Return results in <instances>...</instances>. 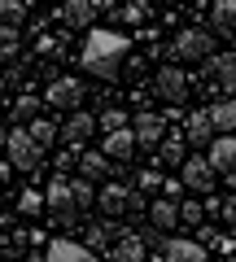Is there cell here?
Wrapping results in <instances>:
<instances>
[{
  "label": "cell",
  "instance_id": "8992f818",
  "mask_svg": "<svg viewBox=\"0 0 236 262\" xmlns=\"http://www.w3.org/2000/svg\"><path fill=\"white\" fill-rule=\"evenodd\" d=\"M153 92H158L162 101H170V105L188 101V75H184L180 66H166V70H158V79H153Z\"/></svg>",
  "mask_w": 236,
  "mask_h": 262
},
{
  "label": "cell",
  "instance_id": "836d02e7",
  "mask_svg": "<svg viewBox=\"0 0 236 262\" xmlns=\"http://www.w3.org/2000/svg\"><path fill=\"white\" fill-rule=\"evenodd\" d=\"M180 192H184V184H180V179H162V196H166V201H175Z\"/></svg>",
  "mask_w": 236,
  "mask_h": 262
},
{
  "label": "cell",
  "instance_id": "83f0119b",
  "mask_svg": "<svg viewBox=\"0 0 236 262\" xmlns=\"http://www.w3.org/2000/svg\"><path fill=\"white\" fill-rule=\"evenodd\" d=\"M110 241H114V232H110L105 223H92V227H88V249H105Z\"/></svg>",
  "mask_w": 236,
  "mask_h": 262
},
{
  "label": "cell",
  "instance_id": "44dd1931",
  "mask_svg": "<svg viewBox=\"0 0 236 262\" xmlns=\"http://www.w3.org/2000/svg\"><path fill=\"white\" fill-rule=\"evenodd\" d=\"M79 170H83L88 184H92V179H105L110 175V158H105V153H79Z\"/></svg>",
  "mask_w": 236,
  "mask_h": 262
},
{
  "label": "cell",
  "instance_id": "9c48e42d",
  "mask_svg": "<svg viewBox=\"0 0 236 262\" xmlns=\"http://www.w3.org/2000/svg\"><path fill=\"white\" fill-rule=\"evenodd\" d=\"M184 144H188V149H210V144H214L210 110H192L188 114V122H184Z\"/></svg>",
  "mask_w": 236,
  "mask_h": 262
},
{
  "label": "cell",
  "instance_id": "8d00e7d4",
  "mask_svg": "<svg viewBox=\"0 0 236 262\" xmlns=\"http://www.w3.org/2000/svg\"><path fill=\"white\" fill-rule=\"evenodd\" d=\"M223 249H227V258H223V262H236V245H232V241H223Z\"/></svg>",
  "mask_w": 236,
  "mask_h": 262
},
{
  "label": "cell",
  "instance_id": "4316f807",
  "mask_svg": "<svg viewBox=\"0 0 236 262\" xmlns=\"http://www.w3.org/2000/svg\"><path fill=\"white\" fill-rule=\"evenodd\" d=\"M18 210H22V214H39V210H44V192H31V188H27V192H22L18 196Z\"/></svg>",
  "mask_w": 236,
  "mask_h": 262
},
{
  "label": "cell",
  "instance_id": "484cf974",
  "mask_svg": "<svg viewBox=\"0 0 236 262\" xmlns=\"http://www.w3.org/2000/svg\"><path fill=\"white\" fill-rule=\"evenodd\" d=\"M70 188H75V201H79V214H83L88 206L96 201V188L88 184V179H70Z\"/></svg>",
  "mask_w": 236,
  "mask_h": 262
},
{
  "label": "cell",
  "instance_id": "e0dca14e",
  "mask_svg": "<svg viewBox=\"0 0 236 262\" xmlns=\"http://www.w3.org/2000/svg\"><path fill=\"white\" fill-rule=\"evenodd\" d=\"M92 131H96V114H70L66 127H61V140L66 144H83V140H92Z\"/></svg>",
  "mask_w": 236,
  "mask_h": 262
},
{
  "label": "cell",
  "instance_id": "ac0fdd59",
  "mask_svg": "<svg viewBox=\"0 0 236 262\" xmlns=\"http://www.w3.org/2000/svg\"><path fill=\"white\" fill-rule=\"evenodd\" d=\"M210 18H214V31H219V35L236 39V0H214Z\"/></svg>",
  "mask_w": 236,
  "mask_h": 262
},
{
  "label": "cell",
  "instance_id": "1f68e13d",
  "mask_svg": "<svg viewBox=\"0 0 236 262\" xmlns=\"http://www.w3.org/2000/svg\"><path fill=\"white\" fill-rule=\"evenodd\" d=\"M201 201H180V223H201Z\"/></svg>",
  "mask_w": 236,
  "mask_h": 262
},
{
  "label": "cell",
  "instance_id": "f1b7e54d",
  "mask_svg": "<svg viewBox=\"0 0 236 262\" xmlns=\"http://www.w3.org/2000/svg\"><path fill=\"white\" fill-rule=\"evenodd\" d=\"M18 53V31L13 27H0V61H9Z\"/></svg>",
  "mask_w": 236,
  "mask_h": 262
},
{
  "label": "cell",
  "instance_id": "ffe728a7",
  "mask_svg": "<svg viewBox=\"0 0 236 262\" xmlns=\"http://www.w3.org/2000/svg\"><path fill=\"white\" fill-rule=\"evenodd\" d=\"M210 122H214V131H223V136H236V96L210 105Z\"/></svg>",
  "mask_w": 236,
  "mask_h": 262
},
{
  "label": "cell",
  "instance_id": "e575fe53",
  "mask_svg": "<svg viewBox=\"0 0 236 262\" xmlns=\"http://www.w3.org/2000/svg\"><path fill=\"white\" fill-rule=\"evenodd\" d=\"M219 210H223V219H227V223H236V192L227 196V201H223V206H219Z\"/></svg>",
  "mask_w": 236,
  "mask_h": 262
},
{
  "label": "cell",
  "instance_id": "ba28073f",
  "mask_svg": "<svg viewBox=\"0 0 236 262\" xmlns=\"http://www.w3.org/2000/svg\"><path fill=\"white\" fill-rule=\"evenodd\" d=\"M136 149H158L162 136H166V114H136Z\"/></svg>",
  "mask_w": 236,
  "mask_h": 262
},
{
  "label": "cell",
  "instance_id": "7a4b0ae2",
  "mask_svg": "<svg viewBox=\"0 0 236 262\" xmlns=\"http://www.w3.org/2000/svg\"><path fill=\"white\" fill-rule=\"evenodd\" d=\"M201 83L210 92H219L223 101H232V92H236V53H210L201 61Z\"/></svg>",
  "mask_w": 236,
  "mask_h": 262
},
{
  "label": "cell",
  "instance_id": "277c9868",
  "mask_svg": "<svg viewBox=\"0 0 236 262\" xmlns=\"http://www.w3.org/2000/svg\"><path fill=\"white\" fill-rule=\"evenodd\" d=\"M5 158H9V166H18V170H35L39 162H44V149L31 140L27 127H13L9 136H5Z\"/></svg>",
  "mask_w": 236,
  "mask_h": 262
},
{
  "label": "cell",
  "instance_id": "5bb4252c",
  "mask_svg": "<svg viewBox=\"0 0 236 262\" xmlns=\"http://www.w3.org/2000/svg\"><path fill=\"white\" fill-rule=\"evenodd\" d=\"M158 262H206V249H201V241H162Z\"/></svg>",
  "mask_w": 236,
  "mask_h": 262
},
{
  "label": "cell",
  "instance_id": "d6986e66",
  "mask_svg": "<svg viewBox=\"0 0 236 262\" xmlns=\"http://www.w3.org/2000/svg\"><path fill=\"white\" fill-rule=\"evenodd\" d=\"M114 262H144V241L140 236H118V241L110 245Z\"/></svg>",
  "mask_w": 236,
  "mask_h": 262
},
{
  "label": "cell",
  "instance_id": "5b68a950",
  "mask_svg": "<svg viewBox=\"0 0 236 262\" xmlns=\"http://www.w3.org/2000/svg\"><path fill=\"white\" fill-rule=\"evenodd\" d=\"M44 210H53L57 223H75V219H79V201H75V188H70L66 175H57L53 184H48V192H44Z\"/></svg>",
  "mask_w": 236,
  "mask_h": 262
},
{
  "label": "cell",
  "instance_id": "3957f363",
  "mask_svg": "<svg viewBox=\"0 0 236 262\" xmlns=\"http://www.w3.org/2000/svg\"><path fill=\"white\" fill-rule=\"evenodd\" d=\"M166 53L175 57V61H206V57L214 53V35H210V31H201V27H184Z\"/></svg>",
  "mask_w": 236,
  "mask_h": 262
},
{
  "label": "cell",
  "instance_id": "d6a6232c",
  "mask_svg": "<svg viewBox=\"0 0 236 262\" xmlns=\"http://www.w3.org/2000/svg\"><path fill=\"white\" fill-rule=\"evenodd\" d=\"M140 188H144V192H158V188H162V175H158V170H140Z\"/></svg>",
  "mask_w": 236,
  "mask_h": 262
},
{
  "label": "cell",
  "instance_id": "7c38bea8",
  "mask_svg": "<svg viewBox=\"0 0 236 262\" xmlns=\"http://www.w3.org/2000/svg\"><path fill=\"white\" fill-rule=\"evenodd\" d=\"M180 184L192 188V192H210V188H214V170H210V162L206 158H184Z\"/></svg>",
  "mask_w": 236,
  "mask_h": 262
},
{
  "label": "cell",
  "instance_id": "6da1fadb",
  "mask_svg": "<svg viewBox=\"0 0 236 262\" xmlns=\"http://www.w3.org/2000/svg\"><path fill=\"white\" fill-rule=\"evenodd\" d=\"M127 53H132V39L127 35H118V31H92L83 39V70L96 79H114Z\"/></svg>",
  "mask_w": 236,
  "mask_h": 262
},
{
  "label": "cell",
  "instance_id": "2e32d148",
  "mask_svg": "<svg viewBox=\"0 0 236 262\" xmlns=\"http://www.w3.org/2000/svg\"><path fill=\"white\" fill-rule=\"evenodd\" d=\"M132 153H136V136H132V127L110 131V136H105V158H110V162H132Z\"/></svg>",
  "mask_w": 236,
  "mask_h": 262
},
{
  "label": "cell",
  "instance_id": "603a6c76",
  "mask_svg": "<svg viewBox=\"0 0 236 262\" xmlns=\"http://www.w3.org/2000/svg\"><path fill=\"white\" fill-rule=\"evenodd\" d=\"M184 149H188V144H184L180 136H166V140L158 144V158H162V166H184Z\"/></svg>",
  "mask_w": 236,
  "mask_h": 262
},
{
  "label": "cell",
  "instance_id": "cb8c5ba5",
  "mask_svg": "<svg viewBox=\"0 0 236 262\" xmlns=\"http://www.w3.org/2000/svg\"><path fill=\"white\" fill-rule=\"evenodd\" d=\"M22 22H27V5H22V0H0V27L18 31Z\"/></svg>",
  "mask_w": 236,
  "mask_h": 262
},
{
  "label": "cell",
  "instance_id": "4fadbf2b",
  "mask_svg": "<svg viewBox=\"0 0 236 262\" xmlns=\"http://www.w3.org/2000/svg\"><path fill=\"white\" fill-rule=\"evenodd\" d=\"M96 13H101L96 0H66V5L57 9V22H61V27H92Z\"/></svg>",
  "mask_w": 236,
  "mask_h": 262
},
{
  "label": "cell",
  "instance_id": "52a82bcc",
  "mask_svg": "<svg viewBox=\"0 0 236 262\" xmlns=\"http://www.w3.org/2000/svg\"><path fill=\"white\" fill-rule=\"evenodd\" d=\"M44 101L53 105V110H79V101H83V83H79V79H70V75H61V79H53V83H48Z\"/></svg>",
  "mask_w": 236,
  "mask_h": 262
},
{
  "label": "cell",
  "instance_id": "7402d4cb",
  "mask_svg": "<svg viewBox=\"0 0 236 262\" xmlns=\"http://www.w3.org/2000/svg\"><path fill=\"white\" fill-rule=\"evenodd\" d=\"M153 227H162V232H166V227H175L180 223V201H166V196H162V201H153Z\"/></svg>",
  "mask_w": 236,
  "mask_h": 262
},
{
  "label": "cell",
  "instance_id": "d590c367",
  "mask_svg": "<svg viewBox=\"0 0 236 262\" xmlns=\"http://www.w3.org/2000/svg\"><path fill=\"white\" fill-rule=\"evenodd\" d=\"M123 13V22H140V9H136V5H127V9H118Z\"/></svg>",
  "mask_w": 236,
  "mask_h": 262
},
{
  "label": "cell",
  "instance_id": "d4e9b609",
  "mask_svg": "<svg viewBox=\"0 0 236 262\" xmlns=\"http://www.w3.org/2000/svg\"><path fill=\"white\" fill-rule=\"evenodd\" d=\"M27 131H31V140H35L39 149H48V144L57 140V127H53L48 118H35V122H27Z\"/></svg>",
  "mask_w": 236,
  "mask_h": 262
},
{
  "label": "cell",
  "instance_id": "f546056e",
  "mask_svg": "<svg viewBox=\"0 0 236 262\" xmlns=\"http://www.w3.org/2000/svg\"><path fill=\"white\" fill-rule=\"evenodd\" d=\"M96 122H101V127H105V136H110V131H123V127H127V114H123V110H105Z\"/></svg>",
  "mask_w": 236,
  "mask_h": 262
},
{
  "label": "cell",
  "instance_id": "74e56055",
  "mask_svg": "<svg viewBox=\"0 0 236 262\" xmlns=\"http://www.w3.org/2000/svg\"><path fill=\"white\" fill-rule=\"evenodd\" d=\"M5 136H9V131H0V153H5Z\"/></svg>",
  "mask_w": 236,
  "mask_h": 262
},
{
  "label": "cell",
  "instance_id": "9a60e30c",
  "mask_svg": "<svg viewBox=\"0 0 236 262\" xmlns=\"http://www.w3.org/2000/svg\"><path fill=\"white\" fill-rule=\"evenodd\" d=\"M44 262H96L88 245H75V241H53L44 253Z\"/></svg>",
  "mask_w": 236,
  "mask_h": 262
},
{
  "label": "cell",
  "instance_id": "8fae6325",
  "mask_svg": "<svg viewBox=\"0 0 236 262\" xmlns=\"http://www.w3.org/2000/svg\"><path fill=\"white\" fill-rule=\"evenodd\" d=\"M136 206H140V196H136L127 184H105V188H101V210H105L110 219L127 214V210H136Z\"/></svg>",
  "mask_w": 236,
  "mask_h": 262
},
{
  "label": "cell",
  "instance_id": "30bf717a",
  "mask_svg": "<svg viewBox=\"0 0 236 262\" xmlns=\"http://www.w3.org/2000/svg\"><path fill=\"white\" fill-rule=\"evenodd\" d=\"M210 170H214V175H227L236 184V136H219L214 144H210Z\"/></svg>",
  "mask_w": 236,
  "mask_h": 262
},
{
  "label": "cell",
  "instance_id": "4dcf8cb0",
  "mask_svg": "<svg viewBox=\"0 0 236 262\" xmlns=\"http://www.w3.org/2000/svg\"><path fill=\"white\" fill-rule=\"evenodd\" d=\"M13 110H18L22 122H35V118H39V101H35V96H18V105H13Z\"/></svg>",
  "mask_w": 236,
  "mask_h": 262
}]
</instances>
